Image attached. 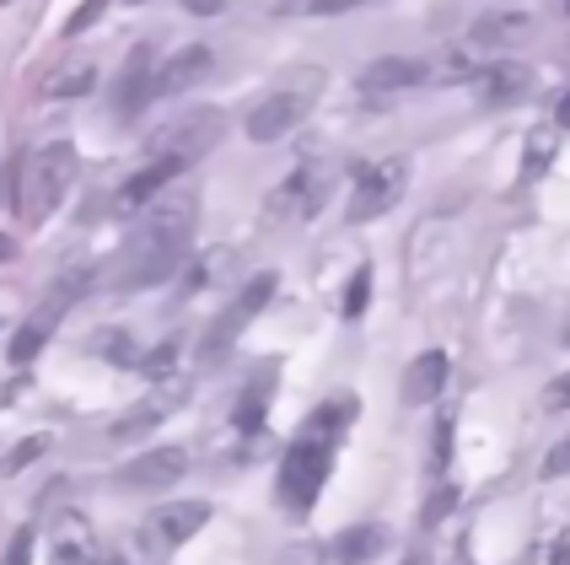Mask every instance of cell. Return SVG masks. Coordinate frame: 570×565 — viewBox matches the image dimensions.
Listing matches in <instances>:
<instances>
[{"label": "cell", "instance_id": "6da1fadb", "mask_svg": "<svg viewBox=\"0 0 570 565\" xmlns=\"http://www.w3.org/2000/svg\"><path fill=\"white\" fill-rule=\"evenodd\" d=\"M189 243H194V194L146 211L140 232H135V243L125 253L119 285H161V281H173V275H184Z\"/></svg>", "mask_w": 570, "mask_h": 565}, {"label": "cell", "instance_id": "7a4b0ae2", "mask_svg": "<svg viewBox=\"0 0 570 565\" xmlns=\"http://www.w3.org/2000/svg\"><path fill=\"white\" fill-rule=\"evenodd\" d=\"M76 184V146L70 140H49L32 157L17 162V216L22 221H49L65 205V194Z\"/></svg>", "mask_w": 570, "mask_h": 565}, {"label": "cell", "instance_id": "3957f363", "mask_svg": "<svg viewBox=\"0 0 570 565\" xmlns=\"http://www.w3.org/2000/svg\"><path fill=\"white\" fill-rule=\"evenodd\" d=\"M328 469H334V447L302 431V437L285 447V458H281V479H275L281 506H291V512H313V501L323 496Z\"/></svg>", "mask_w": 570, "mask_h": 565}, {"label": "cell", "instance_id": "277c9868", "mask_svg": "<svg viewBox=\"0 0 570 565\" xmlns=\"http://www.w3.org/2000/svg\"><path fill=\"white\" fill-rule=\"evenodd\" d=\"M410 188V162L404 157H382L355 167V184H350V221H377L387 216Z\"/></svg>", "mask_w": 570, "mask_h": 565}, {"label": "cell", "instance_id": "5b68a950", "mask_svg": "<svg viewBox=\"0 0 570 565\" xmlns=\"http://www.w3.org/2000/svg\"><path fill=\"white\" fill-rule=\"evenodd\" d=\"M313 108H317V76H307L302 87H281V92L264 97L254 114H248V125L243 129H248L254 146H269V140H285V135L302 125Z\"/></svg>", "mask_w": 570, "mask_h": 565}, {"label": "cell", "instance_id": "8992f818", "mask_svg": "<svg viewBox=\"0 0 570 565\" xmlns=\"http://www.w3.org/2000/svg\"><path fill=\"white\" fill-rule=\"evenodd\" d=\"M222 135H226V119L216 114V108H194V114H184V119H173L167 129H157L151 157L178 162V167H194V162L205 157Z\"/></svg>", "mask_w": 570, "mask_h": 565}, {"label": "cell", "instance_id": "52a82bcc", "mask_svg": "<svg viewBox=\"0 0 570 565\" xmlns=\"http://www.w3.org/2000/svg\"><path fill=\"white\" fill-rule=\"evenodd\" d=\"M328 167L323 162H307V167H296V173H285L281 184L269 188V199H264V211L275 221H313L323 211V199H328Z\"/></svg>", "mask_w": 570, "mask_h": 565}, {"label": "cell", "instance_id": "ba28073f", "mask_svg": "<svg viewBox=\"0 0 570 565\" xmlns=\"http://www.w3.org/2000/svg\"><path fill=\"white\" fill-rule=\"evenodd\" d=\"M269 296H275V275L264 270V275H254V281L243 285V291L226 302V313L216 318L210 329H205V361H222L226 350L237 345V334H243V329H248V323L264 313V302H269Z\"/></svg>", "mask_w": 570, "mask_h": 565}, {"label": "cell", "instance_id": "9c48e42d", "mask_svg": "<svg viewBox=\"0 0 570 565\" xmlns=\"http://www.w3.org/2000/svg\"><path fill=\"white\" fill-rule=\"evenodd\" d=\"M146 103H157V49L151 43H135L114 76V114H140Z\"/></svg>", "mask_w": 570, "mask_h": 565}, {"label": "cell", "instance_id": "30bf717a", "mask_svg": "<svg viewBox=\"0 0 570 565\" xmlns=\"http://www.w3.org/2000/svg\"><path fill=\"white\" fill-rule=\"evenodd\" d=\"M184 474H189V452H184V447H151V452L129 458L125 469H119V485H125V490H140V496H151V490L178 485Z\"/></svg>", "mask_w": 570, "mask_h": 565}, {"label": "cell", "instance_id": "8fae6325", "mask_svg": "<svg viewBox=\"0 0 570 565\" xmlns=\"http://www.w3.org/2000/svg\"><path fill=\"white\" fill-rule=\"evenodd\" d=\"M420 81H431V60H410V55H382L361 70V92L366 97H393L410 92Z\"/></svg>", "mask_w": 570, "mask_h": 565}, {"label": "cell", "instance_id": "7c38bea8", "mask_svg": "<svg viewBox=\"0 0 570 565\" xmlns=\"http://www.w3.org/2000/svg\"><path fill=\"white\" fill-rule=\"evenodd\" d=\"M184 405V388H157V393H146L140 405H129L114 426H108V437L114 441H135V437H151L161 420L173 415V409Z\"/></svg>", "mask_w": 570, "mask_h": 565}, {"label": "cell", "instance_id": "4fadbf2b", "mask_svg": "<svg viewBox=\"0 0 570 565\" xmlns=\"http://www.w3.org/2000/svg\"><path fill=\"white\" fill-rule=\"evenodd\" d=\"M173 178H184V167H178V162L151 157L140 173H129L125 184H119V194H114V211H119V216H129V211H146V205H151V199H157Z\"/></svg>", "mask_w": 570, "mask_h": 565}, {"label": "cell", "instance_id": "5bb4252c", "mask_svg": "<svg viewBox=\"0 0 570 565\" xmlns=\"http://www.w3.org/2000/svg\"><path fill=\"white\" fill-rule=\"evenodd\" d=\"M210 517H216V506L210 501H167V506L151 512V534H157L161 544H189Z\"/></svg>", "mask_w": 570, "mask_h": 565}, {"label": "cell", "instance_id": "9a60e30c", "mask_svg": "<svg viewBox=\"0 0 570 565\" xmlns=\"http://www.w3.org/2000/svg\"><path fill=\"white\" fill-rule=\"evenodd\" d=\"M446 372H452V361H446V350H420L410 367H404V405H436V393L446 388Z\"/></svg>", "mask_w": 570, "mask_h": 565}, {"label": "cell", "instance_id": "2e32d148", "mask_svg": "<svg viewBox=\"0 0 570 565\" xmlns=\"http://www.w3.org/2000/svg\"><path fill=\"white\" fill-rule=\"evenodd\" d=\"M469 87H474L479 103L507 108V103H517V97H528V70H522V65H511V60H490Z\"/></svg>", "mask_w": 570, "mask_h": 565}, {"label": "cell", "instance_id": "e0dca14e", "mask_svg": "<svg viewBox=\"0 0 570 565\" xmlns=\"http://www.w3.org/2000/svg\"><path fill=\"white\" fill-rule=\"evenodd\" d=\"M199 76H210V43H184L167 65H157V97L189 92Z\"/></svg>", "mask_w": 570, "mask_h": 565}, {"label": "cell", "instance_id": "ac0fdd59", "mask_svg": "<svg viewBox=\"0 0 570 565\" xmlns=\"http://www.w3.org/2000/svg\"><path fill=\"white\" fill-rule=\"evenodd\" d=\"M387 549V534H382L377 523H350L345 534L328 544V561L334 565H372Z\"/></svg>", "mask_w": 570, "mask_h": 565}, {"label": "cell", "instance_id": "d6986e66", "mask_svg": "<svg viewBox=\"0 0 570 565\" xmlns=\"http://www.w3.org/2000/svg\"><path fill=\"white\" fill-rule=\"evenodd\" d=\"M355 415H361V399H350V393H340V399H328V405H317L313 415H307V437L328 441V447H340V437H350V426H355Z\"/></svg>", "mask_w": 570, "mask_h": 565}, {"label": "cell", "instance_id": "ffe728a7", "mask_svg": "<svg viewBox=\"0 0 570 565\" xmlns=\"http://www.w3.org/2000/svg\"><path fill=\"white\" fill-rule=\"evenodd\" d=\"M522 32H528V17H522V11H495V17H484V22L469 32V43L484 49L490 60H501V49H511Z\"/></svg>", "mask_w": 570, "mask_h": 565}, {"label": "cell", "instance_id": "44dd1931", "mask_svg": "<svg viewBox=\"0 0 570 565\" xmlns=\"http://www.w3.org/2000/svg\"><path fill=\"white\" fill-rule=\"evenodd\" d=\"M92 87H97V65L92 60H65L60 70H49L43 97H49V103H70V97H87Z\"/></svg>", "mask_w": 570, "mask_h": 565}, {"label": "cell", "instance_id": "7402d4cb", "mask_svg": "<svg viewBox=\"0 0 570 565\" xmlns=\"http://www.w3.org/2000/svg\"><path fill=\"white\" fill-rule=\"evenodd\" d=\"M554 152H560V129L554 125L528 129V140H522V184H539L543 173L554 167Z\"/></svg>", "mask_w": 570, "mask_h": 565}, {"label": "cell", "instance_id": "603a6c76", "mask_svg": "<svg viewBox=\"0 0 570 565\" xmlns=\"http://www.w3.org/2000/svg\"><path fill=\"white\" fill-rule=\"evenodd\" d=\"M264 415H269V377H254V382L243 388L237 409H232V426H237L243 437H254L258 426H264Z\"/></svg>", "mask_w": 570, "mask_h": 565}, {"label": "cell", "instance_id": "cb8c5ba5", "mask_svg": "<svg viewBox=\"0 0 570 565\" xmlns=\"http://www.w3.org/2000/svg\"><path fill=\"white\" fill-rule=\"evenodd\" d=\"M49 565H97L92 561V538L87 528H76V517L60 528V538L49 544Z\"/></svg>", "mask_w": 570, "mask_h": 565}, {"label": "cell", "instance_id": "d4e9b609", "mask_svg": "<svg viewBox=\"0 0 570 565\" xmlns=\"http://www.w3.org/2000/svg\"><path fill=\"white\" fill-rule=\"evenodd\" d=\"M49 334H55V318L38 313L32 323H22V329H17V340H11V361H17V367H28L32 355L49 345Z\"/></svg>", "mask_w": 570, "mask_h": 565}, {"label": "cell", "instance_id": "484cf974", "mask_svg": "<svg viewBox=\"0 0 570 565\" xmlns=\"http://www.w3.org/2000/svg\"><path fill=\"white\" fill-rule=\"evenodd\" d=\"M92 345H97V355H102V361H114V367H140V350L129 345L125 329H102Z\"/></svg>", "mask_w": 570, "mask_h": 565}, {"label": "cell", "instance_id": "4316f807", "mask_svg": "<svg viewBox=\"0 0 570 565\" xmlns=\"http://www.w3.org/2000/svg\"><path fill=\"white\" fill-rule=\"evenodd\" d=\"M355 6H366V0H275V11H285V17H340Z\"/></svg>", "mask_w": 570, "mask_h": 565}, {"label": "cell", "instance_id": "83f0119b", "mask_svg": "<svg viewBox=\"0 0 570 565\" xmlns=\"http://www.w3.org/2000/svg\"><path fill=\"white\" fill-rule=\"evenodd\" d=\"M366 302H372V270H355V281L345 285V302H340V313H345V318H361V313H366Z\"/></svg>", "mask_w": 570, "mask_h": 565}, {"label": "cell", "instance_id": "f1b7e54d", "mask_svg": "<svg viewBox=\"0 0 570 565\" xmlns=\"http://www.w3.org/2000/svg\"><path fill=\"white\" fill-rule=\"evenodd\" d=\"M178 355H184V350H178V340H161V345L151 350V355H140V372H146V377L178 372Z\"/></svg>", "mask_w": 570, "mask_h": 565}, {"label": "cell", "instance_id": "f546056e", "mask_svg": "<svg viewBox=\"0 0 570 565\" xmlns=\"http://www.w3.org/2000/svg\"><path fill=\"white\" fill-rule=\"evenodd\" d=\"M431 474H446V464H452V420H436V431H431Z\"/></svg>", "mask_w": 570, "mask_h": 565}, {"label": "cell", "instance_id": "4dcf8cb0", "mask_svg": "<svg viewBox=\"0 0 570 565\" xmlns=\"http://www.w3.org/2000/svg\"><path fill=\"white\" fill-rule=\"evenodd\" d=\"M102 6H108V0H81V11H76L70 22H65V38H76V32H87V28H92L97 17H102Z\"/></svg>", "mask_w": 570, "mask_h": 565}, {"label": "cell", "instance_id": "1f68e13d", "mask_svg": "<svg viewBox=\"0 0 570 565\" xmlns=\"http://www.w3.org/2000/svg\"><path fill=\"white\" fill-rule=\"evenodd\" d=\"M452 501H458V490H452V485H442V490H436V496L425 501V512H420V523H442L446 512H452Z\"/></svg>", "mask_w": 570, "mask_h": 565}, {"label": "cell", "instance_id": "d6a6232c", "mask_svg": "<svg viewBox=\"0 0 570 565\" xmlns=\"http://www.w3.org/2000/svg\"><path fill=\"white\" fill-rule=\"evenodd\" d=\"M543 405H549V409H570V372H560L549 388H543Z\"/></svg>", "mask_w": 570, "mask_h": 565}, {"label": "cell", "instance_id": "836d02e7", "mask_svg": "<svg viewBox=\"0 0 570 565\" xmlns=\"http://www.w3.org/2000/svg\"><path fill=\"white\" fill-rule=\"evenodd\" d=\"M28 561H32V528H22V534L11 538V549H6L0 565H28Z\"/></svg>", "mask_w": 570, "mask_h": 565}, {"label": "cell", "instance_id": "e575fe53", "mask_svg": "<svg viewBox=\"0 0 570 565\" xmlns=\"http://www.w3.org/2000/svg\"><path fill=\"white\" fill-rule=\"evenodd\" d=\"M43 447H49V437H32V441H22V447H17V452L6 458V469H22V464H32V458H38Z\"/></svg>", "mask_w": 570, "mask_h": 565}, {"label": "cell", "instance_id": "d590c367", "mask_svg": "<svg viewBox=\"0 0 570 565\" xmlns=\"http://www.w3.org/2000/svg\"><path fill=\"white\" fill-rule=\"evenodd\" d=\"M566 469H570V441H560V447L543 458V479H560Z\"/></svg>", "mask_w": 570, "mask_h": 565}, {"label": "cell", "instance_id": "8d00e7d4", "mask_svg": "<svg viewBox=\"0 0 570 565\" xmlns=\"http://www.w3.org/2000/svg\"><path fill=\"white\" fill-rule=\"evenodd\" d=\"M194 17H216V11H226V0H184Z\"/></svg>", "mask_w": 570, "mask_h": 565}, {"label": "cell", "instance_id": "74e56055", "mask_svg": "<svg viewBox=\"0 0 570 565\" xmlns=\"http://www.w3.org/2000/svg\"><path fill=\"white\" fill-rule=\"evenodd\" d=\"M543 565H570V538H560V544H549V555H543Z\"/></svg>", "mask_w": 570, "mask_h": 565}, {"label": "cell", "instance_id": "f35d334b", "mask_svg": "<svg viewBox=\"0 0 570 565\" xmlns=\"http://www.w3.org/2000/svg\"><path fill=\"white\" fill-rule=\"evenodd\" d=\"M554 125H560V129H570V92L560 97V108H554Z\"/></svg>", "mask_w": 570, "mask_h": 565}, {"label": "cell", "instance_id": "ab89813d", "mask_svg": "<svg viewBox=\"0 0 570 565\" xmlns=\"http://www.w3.org/2000/svg\"><path fill=\"white\" fill-rule=\"evenodd\" d=\"M11 253H17V237H11V232H0V264H6Z\"/></svg>", "mask_w": 570, "mask_h": 565}, {"label": "cell", "instance_id": "60d3db41", "mask_svg": "<svg viewBox=\"0 0 570 565\" xmlns=\"http://www.w3.org/2000/svg\"><path fill=\"white\" fill-rule=\"evenodd\" d=\"M399 565H431V555H425V549H410V555H404Z\"/></svg>", "mask_w": 570, "mask_h": 565}, {"label": "cell", "instance_id": "b9f144b4", "mask_svg": "<svg viewBox=\"0 0 570 565\" xmlns=\"http://www.w3.org/2000/svg\"><path fill=\"white\" fill-rule=\"evenodd\" d=\"M452 565H469V555H463V549H458V555H452Z\"/></svg>", "mask_w": 570, "mask_h": 565}, {"label": "cell", "instance_id": "7bdbcfd3", "mask_svg": "<svg viewBox=\"0 0 570 565\" xmlns=\"http://www.w3.org/2000/svg\"><path fill=\"white\" fill-rule=\"evenodd\" d=\"M97 565H125V561H119V555H108V561H97Z\"/></svg>", "mask_w": 570, "mask_h": 565}, {"label": "cell", "instance_id": "ee69618b", "mask_svg": "<svg viewBox=\"0 0 570 565\" xmlns=\"http://www.w3.org/2000/svg\"><path fill=\"white\" fill-rule=\"evenodd\" d=\"M560 11H566V17H570V0H560Z\"/></svg>", "mask_w": 570, "mask_h": 565}, {"label": "cell", "instance_id": "f6af8a7d", "mask_svg": "<svg viewBox=\"0 0 570 565\" xmlns=\"http://www.w3.org/2000/svg\"><path fill=\"white\" fill-rule=\"evenodd\" d=\"M129 6H146V0H129Z\"/></svg>", "mask_w": 570, "mask_h": 565}]
</instances>
